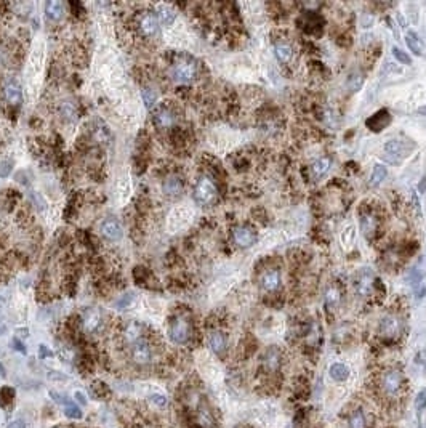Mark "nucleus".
Here are the masks:
<instances>
[{
  "label": "nucleus",
  "instance_id": "1",
  "mask_svg": "<svg viewBox=\"0 0 426 428\" xmlns=\"http://www.w3.org/2000/svg\"><path fill=\"white\" fill-rule=\"evenodd\" d=\"M199 64L192 57L188 55H180L173 60L171 68H170V76L180 85H188L197 77Z\"/></svg>",
  "mask_w": 426,
  "mask_h": 428
},
{
  "label": "nucleus",
  "instance_id": "2",
  "mask_svg": "<svg viewBox=\"0 0 426 428\" xmlns=\"http://www.w3.org/2000/svg\"><path fill=\"white\" fill-rule=\"evenodd\" d=\"M168 337L173 343L184 345L192 337V323L186 314L173 316L168 324Z\"/></svg>",
  "mask_w": 426,
  "mask_h": 428
},
{
  "label": "nucleus",
  "instance_id": "3",
  "mask_svg": "<svg viewBox=\"0 0 426 428\" xmlns=\"http://www.w3.org/2000/svg\"><path fill=\"white\" fill-rule=\"evenodd\" d=\"M192 197L199 206H211L218 197V186L208 175L199 177L194 184Z\"/></svg>",
  "mask_w": 426,
  "mask_h": 428
},
{
  "label": "nucleus",
  "instance_id": "4",
  "mask_svg": "<svg viewBox=\"0 0 426 428\" xmlns=\"http://www.w3.org/2000/svg\"><path fill=\"white\" fill-rule=\"evenodd\" d=\"M152 122L157 128H161V130L175 128V125L178 122V111L170 104H161L159 108L154 109Z\"/></svg>",
  "mask_w": 426,
  "mask_h": 428
},
{
  "label": "nucleus",
  "instance_id": "5",
  "mask_svg": "<svg viewBox=\"0 0 426 428\" xmlns=\"http://www.w3.org/2000/svg\"><path fill=\"white\" fill-rule=\"evenodd\" d=\"M402 383H404V376L399 369H388L381 376V380H380L381 392L386 396H396L401 393Z\"/></svg>",
  "mask_w": 426,
  "mask_h": 428
},
{
  "label": "nucleus",
  "instance_id": "6",
  "mask_svg": "<svg viewBox=\"0 0 426 428\" xmlns=\"http://www.w3.org/2000/svg\"><path fill=\"white\" fill-rule=\"evenodd\" d=\"M137 29L143 39H154L159 34V18L152 11H143L137 16Z\"/></svg>",
  "mask_w": 426,
  "mask_h": 428
},
{
  "label": "nucleus",
  "instance_id": "7",
  "mask_svg": "<svg viewBox=\"0 0 426 428\" xmlns=\"http://www.w3.org/2000/svg\"><path fill=\"white\" fill-rule=\"evenodd\" d=\"M402 319L399 314H386L380 321V336L386 340H394L402 333Z\"/></svg>",
  "mask_w": 426,
  "mask_h": 428
},
{
  "label": "nucleus",
  "instance_id": "8",
  "mask_svg": "<svg viewBox=\"0 0 426 428\" xmlns=\"http://www.w3.org/2000/svg\"><path fill=\"white\" fill-rule=\"evenodd\" d=\"M233 240L236 243V246L247 249V247H251L257 243L258 234L248 225H237L233 228Z\"/></svg>",
  "mask_w": 426,
  "mask_h": 428
},
{
  "label": "nucleus",
  "instance_id": "9",
  "mask_svg": "<svg viewBox=\"0 0 426 428\" xmlns=\"http://www.w3.org/2000/svg\"><path fill=\"white\" fill-rule=\"evenodd\" d=\"M4 97H5V101L8 103L10 108H15L18 109L21 103H23V90H21V85L16 79H7L5 80V84H4Z\"/></svg>",
  "mask_w": 426,
  "mask_h": 428
},
{
  "label": "nucleus",
  "instance_id": "10",
  "mask_svg": "<svg viewBox=\"0 0 426 428\" xmlns=\"http://www.w3.org/2000/svg\"><path fill=\"white\" fill-rule=\"evenodd\" d=\"M281 366H282V355L279 351V348L271 346V348H268L266 353L263 355L261 367L268 376H274V374L281 370Z\"/></svg>",
  "mask_w": 426,
  "mask_h": 428
},
{
  "label": "nucleus",
  "instance_id": "11",
  "mask_svg": "<svg viewBox=\"0 0 426 428\" xmlns=\"http://www.w3.org/2000/svg\"><path fill=\"white\" fill-rule=\"evenodd\" d=\"M100 233H101V236L106 240H109V243H117V240H121L124 237L122 225L119 223V220H115L112 217H109V218H106V220L101 221Z\"/></svg>",
  "mask_w": 426,
  "mask_h": 428
},
{
  "label": "nucleus",
  "instance_id": "12",
  "mask_svg": "<svg viewBox=\"0 0 426 428\" xmlns=\"http://www.w3.org/2000/svg\"><path fill=\"white\" fill-rule=\"evenodd\" d=\"M131 359L138 366H148L152 361V348L149 342L141 339L135 345H131Z\"/></svg>",
  "mask_w": 426,
  "mask_h": 428
},
{
  "label": "nucleus",
  "instance_id": "13",
  "mask_svg": "<svg viewBox=\"0 0 426 428\" xmlns=\"http://www.w3.org/2000/svg\"><path fill=\"white\" fill-rule=\"evenodd\" d=\"M260 283H261V287L266 290V292H276L279 290V287H281V271L276 270V268H269V270H266L263 274H261V279H260Z\"/></svg>",
  "mask_w": 426,
  "mask_h": 428
},
{
  "label": "nucleus",
  "instance_id": "14",
  "mask_svg": "<svg viewBox=\"0 0 426 428\" xmlns=\"http://www.w3.org/2000/svg\"><path fill=\"white\" fill-rule=\"evenodd\" d=\"M82 327L87 333H95L100 330L101 324H103V316L98 310H87L82 316Z\"/></svg>",
  "mask_w": 426,
  "mask_h": 428
},
{
  "label": "nucleus",
  "instance_id": "15",
  "mask_svg": "<svg viewBox=\"0 0 426 428\" xmlns=\"http://www.w3.org/2000/svg\"><path fill=\"white\" fill-rule=\"evenodd\" d=\"M162 191L167 197H178L184 191V181L180 175H168L164 180Z\"/></svg>",
  "mask_w": 426,
  "mask_h": 428
},
{
  "label": "nucleus",
  "instance_id": "16",
  "mask_svg": "<svg viewBox=\"0 0 426 428\" xmlns=\"http://www.w3.org/2000/svg\"><path fill=\"white\" fill-rule=\"evenodd\" d=\"M391 122V114L388 109H380L377 111L375 114H372L369 119H367V128H370L372 132H381L383 128H386V125H388Z\"/></svg>",
  "mask_w": 426,
  "mask_h": 428
},
{
  "label": "nucleus",
  "instance_id": "17",
  "mask_svg": "<svg viewBox=\"0 0 426 428\" xmlns=\"http://www.w3.org/2000/svg\"><path fill=\"white\" fill-rule=\"evenodd\" d=\"M208 345H210V350L215 355L224 356L226 350H228V337L221 330H213L208 336Z\"/></svg>",
  "mask_w": 426,
  "mask_h": 428
},
{
  "label": "nucleus",
  "instance_id": "18",
  "mask_svg": "<svg viewBox=\"0 0 426 428\" xmlns=\"http://www.w3.org/2000/svg\"><path fill=\"white\" fill-rule=\"evenodd\" d=\"M196 423L201 428H213L215 426V417L210 411V407L201 401V404L196 407Z\"/></svg>",
  "mask_w": 426,
  "mask_h": 428
},
{
  "label": "nucleus",
  "instance_id": "19",
  "mask_svg": "<svg viewBox=\"0 0 426 428\" xmlns=\"http://www.w3.org/2000/svg\"><path fill=\"white\" fill-rule=\"evenodd\" d=\"M124 340L127 345H135L138 340L143 339V324L137 323V321H131L124 327Z\"/></svg>",
  "mask_w": 426,
  "mask_h": 428
},
{
  "label": "nucleus",
  "instance_id": "20",
  "mask_svg": "<svg viewBox=\"0 0 426 428\" xmlns=\"http://www.w3.org/2000/svg\"><path fill=\"white\" fill-rule=\"evenodd\" d=\"M361 228L367 237H372L378 230V218L372 210H367L361 215Z\"/></svg>",
  "mask_w": 426,
  "mask_h": 428
},
{
  "label": "nucleus",
  "instance_id": "21",
  "mask_svg": "<svg viewBox=\"0 0 426 428\" xmlns=\"http://www.w3.org/2000/svg\"><path fill=\"white\" fill-rule=\"evenodd\" d=\"M133 279H135V283L138 286L148 287V289H152L154 283H157L152 273L148 268H144V266H137V268L133 270Z\"/></svg>",
  "mask_w": 426,
  "mask_h": 428
},
{
  "label": "nucleus",
  "instance_id": "22",
  "mask_svg": "<svg viewBox=\"0 0 426 428\" xmlns=\"http://www.w3.org/2000/svg\"><path fill=\"white\" fill-rule=\"evenodd\" d=\"M64 15V5L58 0H50L45 4V16L48 21H60Z\"/></svg>",
  "mask_w": 426,
  "mask_h": 428
},
{
  "label": "nucleus",
  "instance_id": "23",
  "mask_svg": "<svg viewBox=\"0 0 426 428\" xmlns=\"http://www.w3.org/2000/svg\"><path fill=\"white\" fill-rule=\"evenodd\" d=\"M384 151H386V154H388L390 157H401V156H404L407 153L405 144L401 140H391V141H388V143L384 144Z\"/></svg>",
  "mask_w": 426,
  "mask_h": 428
},
{
  "label": "nucleus",
  "instance_id": "24",
  "mask_svg": "<svg viewBox=\"0 0 426 428\" xmlns=\"http://www.w3.org/2000/svg\"><path fill=\"white\" fill-rule=\"evenodd\" d=\"M328 372H330L332 379L337 380V382H343V380L348 379V376H350V369L346 367L344 364H341V363H335V364H332Z\"/></svg>",
  "mask_w": 426,
  "mask_h": 428
},
{
  "label": "nucleus",
  "instance_id": "25",
  "mask_svg": "<svg viewBox=\"0 0 426 428\" xmlns=\"http://www.w3.org/2000/svg\"><path fill=\"white\" fill-rule=\"evenodd\" d=\"M157 18H159V23H162L165 26H170V24H173V21H175L177 13H175V10H171L170 7L162 5V7H159Z\"/></svg>",
  "mask_w": 426,
  "mask_h": 428
},
{
  "label": "nucleus",
  "instance_id": "26",
  "mask_svg": "<svg viewBox=\"0 0 426 428\" xmlns=\"http://www.w3.org/2000/svg\"><path fill=\"white\" fill-rule=\"evenodd\" d=\"M405 40H407V45L409 48L415 53V55L421 57L423 55V44H421V40L418 39V35L415 32H407L405 35Z\"/></svg>",
  "mask_w": 426,
  "mask_h": 428
},
{
  "label": "nucleus",
  "instance_id": "27",
  "mask_svg": "<svg viewBox=\"0 0 426 428\" xmlns=\"http://www.w3.org/2000/svg\"><path fill=\"white\" fill-rule=\"evenodd\" d=\"M328 170H330V159L328 157H321L313 164V173L317 178L324 177Z\"/></svg>",
  "mask_w": 426,
  "mask_h": 428
},
{
  "label": "nucleus",
  "instance_id": "28",
  "mask_svg": "<svg viewBox=\"0 0 426 428\" xmlns=\"http://www.w3.org/2000/svg\"><path fill=\"white\" fill-rule=\"evenodd\" d=\"M61 116L68 120V122H75L77 120V106L71 101H64L61 104Z\"/></svg>",
  "mask_w": 426,
  "mask_h": 428
},
{
  "label": "nucleus",
  "instance_id": "29",
  "mask_svg": "<svg viewBox=\"0 0 426 428\" xmlns=\"http://www.w3.org/2000/svg\"><path fill=\"white\" fill-rule=\"evenodd\" d=\"M374 283H375V279L372 277V276H369V274L362 276V279L357 283V292L361 293V295H369V293L374 290V287H375Z\"/></svg>",
  "mask_w": 426,
  "mask_h": 428
},
{
  "label": "nucleus",
  "instance_id": "30",
  "mask_svg": "<svg viewBox=\"0 0 426 428\" xmlns=\"http://www.w3.org/2000/svg\"><path fill=\"white\" fill-rule=\"evenodd\" d=\"M141 97H143V101L146 104V108H154V106L157 104V91L152 88V87H144L141 90Z\"/></svg>",
  "mask_w": 426,
  "mask_h": 428
},
{
  "label": "nucleus",
  "instance_id": "31",
  "mask_svg": "<svg viewBox=\"0 0 426 428\" xmlns=\"http://www.w3.org/2000/svg\"><path fill=\"white\" fill-rule=\"evenodd\" d=\"M350 428H367L365 414L362 409H357L351 414L350 417Z\"/></svg>",
  "mask_w": 426,
  "mask_h": 428
},
{
  "label": "nucleus",
  "instance_id": "32",
  "mask_svg": "<svg viewBox=\"0 0 426 428\" xmlns=\"http://www.w3.org/2000/svg\"><path fill=\"white\" fill-rule=\"evenodd\" d=\"M274 53H276L277 60L281 63H288L290 58H292V48L287 44H276Z\"/></svg>",
  "mask_w": 426,
  "mask_h": 428
},
{
  "label": "nucleus",
  "instance_id": "33",
  "mask_svg": "<svg viewBox=\"0 0 426 428\" xmlns=\"http://www.w3.org/2000/svg\"><path fill=\"white\" fill-rule=\"evenodd\" d=\"M386 175H388V170H386V167L378 164V165H375L374 172H372L370 183L374 184V186H377V184H380V183L386 178Z\"/></svg>",
  "mask_w": 426,
  "mask_h": 428
},
{
  "label": "nucleus",
  "instance_id": "34",
  "mask_svg": "<svg viewBox=\"0 0 426 428\" xmlns=\"http://www.w3.org/2000/svg\"><path fill=\"white\" fill-rule=\"evenodd\" d=\"M340 302V292L337 287H328L325 292V305L328 308H335Z\"/></svg>",
  "mask_w": 426,
  "mask_h": 428
},
{
  "label": "nucleus",
  "instance_id": "35",
  "mask_svg": "<svg viewBox=\"0 0 426 428\" xmlns=\"http://www.w3.org/2000/svg\"><path fill=\"white\" fill-rule=\"evenodd\" d=\"M133 303H135V293L128 292V293H124V295L115 302V306H117V310H127Z\"/></svg>",
  "mask_w": 426,
  "mask_h": 428
},
{
  "label": "nucleus",
  "instance_id": "36",
  "mask_svg": "<svg viewBox=\"0 0 426 428\" xmlns=\"http://www.w3.org/2000/svg\"><path fill=\"white\" fill-rule=\"evenodd\" d=\"M91 388H93V393H95V396H98V398H104V396H108L111 393L109 386L106 385L104 382H95V383L91 385Z\"/></svg>",
  "mask_w": 426,
  "mask_h": 428
},
{
  "label": "nucleus",
  "instance_id": "37",
  "mask_svg": "<svg viewBox=\"0 0 426 428\" xmlns=\"http://www.w3.org/2000/svg\"><path fill=\"white\" fill-rule=\"evenodd\" d=\"M64 414H66V417L74 419V420H81L82 419V411L79 409L74 403L64 407Z\"/></svg>",
  "mask_w": 426,
  "mask_h": 428
},
{
  "label": "nucleus",
  "instance_id": "38",
  "mask_svg": "<svg viewBox=\"0 0 426 428\" xmlns=\"http://www.w3.org/2000/svg\"><path fill=\"white\" fill-rule=\"evenodd\" d=\"M393 55L396 57V60H397V61H401L402 64H410V63H412V58L407 55V53H405V51H402V50H399L397 47H394V48H393Z\"/></svg>",
  "mask_w": 426,
  "mask_h": 428
},
{
  "label": "nucleus",
  "instance_id": "39",
  "mask_svg": "<svg viewBox=\"0 0 426 428\" xmlns=\"http://www.w3.org/2000/svg\"><path fill=\"white\" fill-rule=\"evenodd\" d=\"M13 395H15V392H13L11 388H8V386H4V388L0 390V403H2V406L10 403V401L13 399Z\"/></svg>",
  "mask_w": 426,
  "mask_h": 428
},
{
  "label": "nucleus",
  "instance_id": "40",
  "mask_svg": "<svg viewBox=\"0 0 426 428\" xmlns=\"http://www.w3.org/2000/svg\"><path fill=\"white\" fill-rule=\"evenodd\" d=\"M415 409H417L418 412H421L423 409H426V388H423V390L417 395V398H415Z\"/></svg>",
  "mask_w": 426,
  "mask_h": 428
},
{
  "label": "nucleus",
  "instance_id": "41",
  "mask_svg": "<svg viewBox=\"0 0 426 428\" xmlns=\"http://www.w3.org/2000/svg\"><path fill=\"white\" fill-rule=\"evenodd\" d=\"M149 141H151V138H149V135L146 132H141L140 135H138V148L143 151V150H148L149 148Z\"/></svg>",
  "mask_w": 426,
  "mask_h": 428
},
{
  "label": "nucleus",
  "instance_id": "42",
  "mask_svg": "<svg viewBox=\"0 0 426 428\" xmlns=\"http://www.w3.org/2000/svg\"><path fill=\"white\" fill-rule=\"evenodd\" d=\"M149 399H151L152 404H156L157 407H161V409L167 407V404H168V403H167V398L162 396V395H151Z\"/></svg>",
  "mask_w": 426,
  "mask_h": 428
},
{
  "label": "nucleus",
  "instance_id": "43",
  "mask_svg": "<svg viewBox=\"0 0 426 428\" xmlns=\"http://www.w3.org/2000/svg\"><path fill=\"white\" fill-rule=\"evenodd\" d=\"M11 167H13L11 160H2V162H0V177L7 178L11 173Z\"/></svg>",
  "mask_w": 426,
  "mask_h": 428
},
{
  "label": "nucleus",
  "instance_id": "44",
  "mask_svg": "<svg viewBox=\"0 0 426 428\" xmlns=\"http://www.w3.org/2000/svg\"><path fill=\"white\" fill-rule=\"evenodd\" d=\"M11 345H13V348H15L16 351H20V353H26V346L23 345V342L20 340V339H13L11 340Z\"/></svg>",
  "mask_w": 426,
  "mask_h": 428
},
{
  "label": "nucleus",
  "instance_id": "45",
  "mask_svg": "<svg viewBox=\"0 0 426 428\" xmlns=\"http://www.w3.org/2000/svg\"><path fill=\"white\" fill-rule=\"evenodd\" d=\"M74 398H75L77 403H79V404H82V406H85V404L88 403L87 398H85V395H84L82 392H75V393H74Z\"/></svg>",
  "mask_w": 426,
  "mask_h": 428
},
{
  "label": "nucleus",
  "instance_id": "46",
  "mask_svg": "<svg viewBox=\"0 0 426 428\" xmlns=\"http://www.w3.org/2000/svg\"><path fill=\"white\" fill-rule=\"evenodd\" d=\"M38 355H41V358H51L53 356V351H50L45 345H41V348H38Z\"/></svg>",
  "mask_w": 426,
  "mask_h": 428
},
{
  "label": "nucleus",
  "instance_id": "47",
  "mask_svg": "<svg viewBox=\"0 0 426 428\" xmlns=\"http://www.w3.org/2000/svg\"><path fill=\"white\" fill-rule=\"evenodd\" d=\"M48 377L51 380H58V382H66V380H68V377H64L63 374H60V372H50Z\"/></svg>",
  "mask_w": 426,
  "mask_h": 428
},
{
  "label": "nucleus",
  "instance_id": "48",
  "mask_svg": "<svg viewBox=\"0 0 426 428\" xmlns=\"http://www.w3.org/2000/svg\"><path fill=\"white\" fill-rule=\"evenodd\" d=\"M7 428H26V423L24 420H13Z\"/></svg>",
  "mask_w": 426,
  "mask_h": 428
},
{
  "label": "nucleus",
  "instance_id": "49",
  "mask_svg": "<svg viewBox=\"0 0 426 428\" xmlns=\"http://www.w3.org/2000/svg\"><path fill=\"white\" fill-rule=\"evenodd\" d=\"M418 113H420L421 116H426V104L421 106V108H418Z\"/></svg>",
  "mask_w": 426,
  "mask_h": 428
},
{
  "label": "nucleus",
  "instance_id": "50",
  "mask_svg": "<svg viewBox=\"0 0 426 428\" xmlns=\"http://www.w3.org/2000/svg\"><path fill=\"white\" fill-rule=\"evenodd\" d=\"M234 428H248V426H245V425H237V426H234Z\"/></svg>",
  "mask_w": 426,
  "mask_h": 428
},
{
  "label": "nucleus",
  "instance_id": "51",
  "mask_svg": "<svg viewBox=\"0 0 426 428\" xmlns=\"http://www.w3.org/2000/svg\"><path fill=\"white\" fill-rule=\"evenodd\" d=\"M424 367H426V363H424Z\"/></svg>",
  "mask_w": 426,
  "mask_h": 428
}]
</instances>
